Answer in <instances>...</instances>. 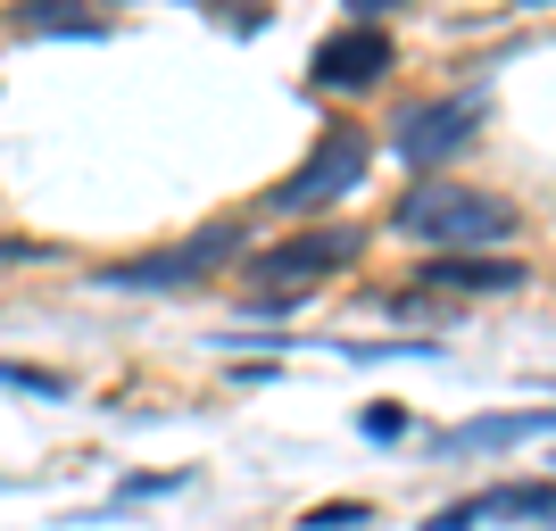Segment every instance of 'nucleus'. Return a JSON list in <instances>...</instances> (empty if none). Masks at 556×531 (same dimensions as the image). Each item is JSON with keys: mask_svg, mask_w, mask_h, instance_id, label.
Returning a JSON list of instances; mask_svg holds the SVG:
<instances>
[{"mask_svg": "<svg viewBox=\"0 0 556 531\" xmlns=\"http://www.w3.org/2000/svg\"><path fill=\"white\" fill-rule=\"evenodd\" d=\"M391 225L407 232V241H432V250H498V241H515V200H498V191H465V184H416L407 200L391 208Z\"/></svg>", "mask_w": 556, "mask_h": 531, "instance_id": "obj_1", "label": "nucleus"}, {"mask_svg": "<svg viewBox=\"0 0 556 531\" xmlns=\"http://www.w3.org/2000/svg\"><path fill=\"white\" fill-rule=\"evenodd\" d=\"M366 175H374V134L357 125V116H332L325 134H316V150L266 191V208H275V216H325L332 200L366 191Z\"/></svg>", "mask_w": 556, "mask_h": 531, "instance_id": "obj_2", "label": "nucleus"}, {"mask_svg": "<svg viewBox=\"0 0 556 531\" xmlns=\"http://www.w3.org/2000/svg\"><path fill=\"white\" fill-rule=\"evenodd\" d=\"M241 257H250V225L216 216V225H200L175 250H141V257H116V266H92V282L100 291H191V282H208L216 266H241Z\"/></svg>", "mask_w": 556, "mask_h": 531, "instance_id": "obj_3", "label": "nucleus"}, {"mask_svg": "<svg viewBox=\"0 0 556 531\" xmlns=\"http://www.w3.org/2000/svg\"><path fill=\"white\" fill-rule=\"evenodd\" d=\"M366 241H374L366 225H300V232H282V241H266V250H250V257H241V275L266 282V291H307V282L357 266Z\"/></svg>", "mask_w": 556, "mask_h": 531, "instance_id": "obj_4", "label": "nucleus"}, {"mask_svg": "<svg viewBox=\"0 0 556 531\" xmlns=\"http://www.w3.org/2000/svg\"><path fill=\"white\" fill-rule=\"evenodd\" d=\"M482 125H490V92H482V84H465V92H441V100H416V109H399L391 150L416 166V175H432V166L465 159Z\"/></svg>", "mask_w": 556, "mask_h": 531, "instance_id": "obj_5", "label": "nucleus"}, {"mask_svg": "<svg viewBox=\"0 0 556 531\" xmlns=\"http://www.w3.org/2000/svg\"><path fill=\"white\" fill-rule=\"evenodd\" d=\"M391 67H399L391 34H382V25H366V17L332 25L325 42L307 50V84H316V92H332V100H366V92H382V84H391Z\"/></svg>", "mask_w": 556, "mask_h": 531, "instance_id": "obj_6", "label": "nucleus"}, {"mask_svg": "<svg viewBox=\"0 0 556 531\" xmlns=\"http://www.w3.org/2000/svg\"><path fill=\"white\" fill-rule=\"evenodd\" d=\"M482 523H556V473H540V482H490L473 498H457V507L424 515V531H482Z\"/></svg>", "mask_w": 556, "mask_h": 531, "instance_id": "obj_7", "label": "nucleus"}, {"mask_svg": "<svg viewBox=\"0 0 556 531\" xmlns=\"http://www.w3.org/2000/svg\"><path fill=\"white\" fill-rule=\"evenodd\" d=\"M424 291H465V300H482V291H523L532 266L523 257H490V250H432L416 266Z\"/></svg>", "mask_w": 556, "mask_h": 531, "instance_id": "obj_8", "label": "nucleus"}, {"mask_svg": "<svg viewBox=\"0 0 556 531\" xmlns=\"http://www.w3.org/2000/svg\"><path fill=\"white\" fill-rule=\"evenodd\" d=\"M540 432H556V407H507V416H473V423H448V432H432V457L515 448V440H540Z\"/></svg>", "mask_w": 556, "mask_h": 531, "instance_id": "obj_9", "label": "nucleus"}, {"mask_svg": "<svg viewBox=\"0 0 556 531\" xmlns=\"http://www.w3.org/2000/svg\"><path fill=\"white\" fill-rule=\"evenodd\" d=\"M9 34H25V42H109V17L84 0H9Z\"/></svg>", "mask_w": 556, "mask_h": 531, "instance_id": "obj_10", "label": "nucleus"}, {"mask_svg": "<svg viewBox=\"0 0 556 531\" xmlns=\"http://www.w3.org/2000/svg\"><path fill=\"white\" fill-rule=\"evenodd\" d=\"M0 391H34V399H67L75 382L59 366H17V357H0Z\"/></svg>", "mask_w": 556, "mask_h": 531, "instance_id": "obj_11", "label": "nucleus"}, {"mask_svg": "<svg viewBox=\"0 0 556 531\" xmlns=\"http://www.w3.org/2000/svg\"><path fill=\"white\" fill-rule=\"evenodd\" d=\"M300 531H374V498H332V507H307Z\"/></svg>", "mask_w": 556, "mask_h": 531, "instance_id": "obj_12", "label": "nucleus"}, {"mask_svg": "<svg viewBox=\"0 0 556 531\" xmlns=\"http://www.w3.org/2000/svg\"><path fill=\"white\" fill-rule=\"evenodd\" d=\"M357 432H366V440H399V432H407V407H366Z\"/></svg>", "mask_w": 556, "mask_h": 531, "instance_id": "obj_13", "label": "nucleus"}, {"mask_svg": "<svg viewBox=\"0 0 556 531\" xmlns=\"http://www.w3.org/2000/svg\"><path fill=\"white\" fill-rule=\"evenodd\" d=\"M34 257H50V241H25V232H0V266H34Z\"/></svg>", "mask_w": 556, "mask_h": 531, "instance_id": "obj_14", "label": "nucleus"}, {"mask_svg": "<svg viewBox=\"0 0 556 531\" xmlns=\"http://www.w3.org/2000/svg\"><path fill=\"white\" fill-rule=\"evenodd\" d=\"M191 473H134V482H125V498H159V490H184Z\"/></svg>", "mask_w": 556, "mask_h": 531, "instance_id": "obj_15", "label": "nucleus"}, {"mask_svg": "<svg viewBox=\"0 0 556 531\" xmlns=\"http://www.w3.org/2000/svg\"><path fill=\"white\" fill-rule=\"evenodd\" d=\"M382 9H399V0H349V17H366V25L382 17Z\"/></svg>", "mask_w": 556, "mask_h": 531, "instance_id": "obj_16", "label": "nucleus"}, {"mask_svg": "<svg viewBox=\"0 0 556 531\" xmlns=\"http://www.w3.org/2000/svg\"><path fill=\"white\" fill-rule=\"evenodd\" d=\"M507 9H548V0H507Z\"/></svg>", "mask_w": 556, "mask_h": 531, "instance_id": "obj_17", "label": "nucleus"}]
</instances>
